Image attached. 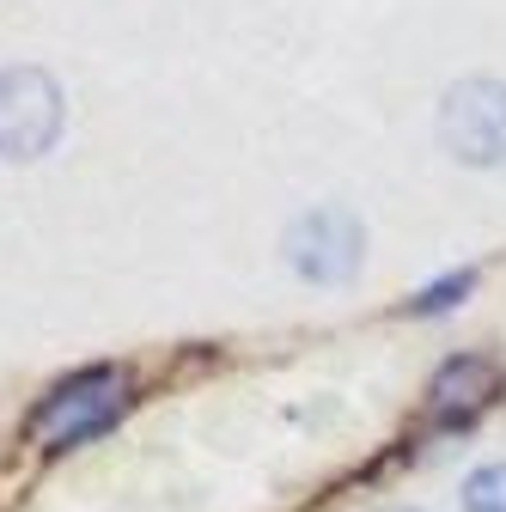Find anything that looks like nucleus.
Segmentation results:
<instances>
[{
	"mask_svg": "<svg viewBox=\"0 0 506 512\" xmlns=\"http://www.w3.org/2000/svg\"><path fill=\"white\" fill-rule=\"evenodd\" d=\"M391 512H421V506H391Z\"/></svg>",
	"mask_w": 506,
	"mask_h": 512,
	"instance_id": "8",
	"label": "nucleus"
},
{
	"mask_svg": "<svg viewBox=\"0 0 506 512\" xmlns=\"http://www.w3.org/2000/svg\"><path fill=\"white\" fill-rule=\"evenodd\" d=\"M464 512H506V464H482L464 476Z\"/></svg>",
	"mask_w": 506,
	"mask_h": 512,
	"instance_id": "7",
	"label": "nucleus"
},
{
	"mask_svg": "<svg viewBox=\"0 0 506 512\" xmlns=\"http://www.w3.org/2000/svg\"><path fill=\"white\" fill-rule=\"evenodd\" d=\"M439 147L470 171L506 165V80H458L439 104Z\"/></svg>",
	"mask_w": 506,
	"mask_h": 512,
	"instance_id": "3",
	"label": "nucleus"
},
{
	"mask_svg": "<svg viewBox=\"0 0 506 512\" xmlns=\"http://www.w3.org/2000/svg\"><path fill=\"white\" fill-rule=\"evenodd\" d=\"M500 384H506L500 360H488V354H452L446 366L427 378V415L446 421V427H464V421H476L500 397Z\"/></svg>",
	"mask_w": 506,
	"mask_h": 512,
	"instance_id": "5",
	"label": "nucleus"
},
{
	"mask_svg": "<svg viewBox=\"0 0 506 512\" xmlns=\"http://www.w3.org/2000/svg\"><path fill=\"white\" fill-rule=\"evenodd\" d=\"M470 293H476V269H452V275H439L433 287H421V293L409 299V311H415V317H439V311L464 305Z\"/></svg>",
	"mask_w": 506,
	"mask_h": 512,
	"instance_id": "6",
	"label": "nucleus"
},
{
	"mask_svg": "<svg viewBox=\"0 0 506 512\" xmlns=\"http://www.w3.org/2000/svg\"><path fill=\"white\" fill-rule=\"evenodd\" d=\"M61 122H68V104L43 68H0V159H43L61 141Z\"/></svg>",
	"mask_w": 506,
	"mask_h": 512,
	"instance_id": "2",
	"label": "nucleus"
},
{
	"mask_svg": "<svg viewBox=\"0 0 506 512\" xmlns=\"http://www.w3.org/2000/svg\"><path fill=\"white\" fill-rule=\"evenodd\" d=\"M287 263L311 287H348L366 263V226L348 208H311L287 226Z\"/></svg>",
	"mask_w": 506,
	"mask_h": 512,
	"instance_id": "4",
	"label": "nucleus"
},
{
	"mask_svg": "<svg viewBox=\"0 0 506 512\" xmlns=\"http://www.w3.org/2000/svg\"><path fill=\"white\" fill-rule=\"evenodd\" d=\"M129 409V372L122 366H86L74 378H61L55 391L31 415V439L43 452H68V445L116 427V415Z\"/></svg>",
	"mask_w": 506,
	"mask_h": 512,
	"instance_id": "1",
	"label": "nucleus"
}]
</instances>
